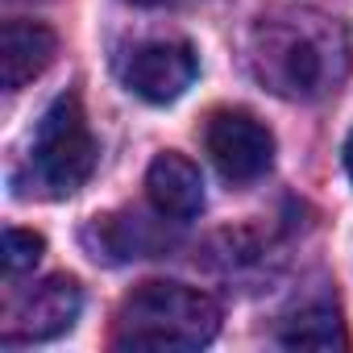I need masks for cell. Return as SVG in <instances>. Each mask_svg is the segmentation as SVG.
I'll return each instance as SVG.
<instances>
[{
    "label": "cell",
    "mask_w": 353,
    "mask_h": 353,
    "mask_svg": "<svg viewBox=\"0 0 353 353\" xmlns=\"http://www.w3.org/2000/svg\"><path fill=\"white\" fill-rule=\"evenodd\" d=\"M250 67L283 100H324L349 75V30L320 9H270L250 30Z\"/></svg>",
    "instance_id": "6da1fadb"
},
{
    "label": "cell",
    "mask_w": 353,
    "mask_h": 353,
    "mask_svg": "<svg viewBox=\"0 0 353 353\" xmlns=\"http://www.w3.org/2000/svg\"><path fill=\"white\" fill-rule=\"evenodd\" d=\"M221 332L212 295L188 283H141L125 295L112 328L117 349H204Z\"/></svg>",
    "instance_id": "7a4b0ae2"
},
{
    "label": "cell",
    "mask_w": 353,
    "mask_h": 353,
    "mask_svg": "<svg viewBox=\"0 0 353 353\" xmlns=\"http://www.w3.org/2000/svg\"><path fill=\"white\" fill-rule=\"evenodd\" d=\"M100 141L83 117V104L75 92H63L38 121L30 158L17 174V192L38 196V200H67L75 196L96 170Z\"/></svg>",
    "instance_id": "3957f363"
},
{
    "label": "cell",
    "mask_w": 353,
    "mask_h": 353,
    "mask_svg": "<svg viewBox=\"0 0 353 353\" xmlns=\"http://www.w3.org/2000/svg\"><path fill=\"white\" fill-rule=\"evenodd\" d=\"M83 307V291L67 274H50L34 283L30 291H17L5 303V324H0V341L5 345H34V341H54L75 328Z\"/></svg>",
    "instance_id": "277c9868"
},
{
    "label": "cell",
    "mask_w": 353,
    "mask_h": 353,
    "mask_svg": "<svg viewBox=\"0 0 353 353\" xmlns=\"http://www.w3.org/2000/svg\"><path fill=\"white\" fill-rule=\"evenodd\" d=\"M204 150L229 183H254L274 162V133L245 108H216L204 125Z\"/></svg>",
    "instance_id": "5b68a950"
},
{
    "label": "cell",
    "mask_w": 353,
    "mask_h": 353,
    "mask_svg": "<svg viewBox=\"0 0 353 353\" xmlns=\"http://www.w3.org/2000/svg\"><path fill=\"white\" fill-rule=\"evenodd\" d=\"M200 75L192 42H141L121 59V83L145 104L179 100Z\"/></svg>",
    "instance_id": "8992f818"
},
{
    "label": "cell",
    "mask_w": 353,
    "mask_h": 353,
    "mask_svg": "<svg viewBox=\"0 0 353 353\" xmlns=\"http://www.w3.org/2000/svg\"><path fill=\"white\" fill-rule=\"evenodd\" d=\"M145 196L170 221H192L204 212V179L200 166L183 154H158L145 170Z\"/></svg>",
    "instance_id": "52a82bcc"
},
{
    "label": "cell",
    "mask_w": 353,
    "mask_h": 353,
    "mask_svg": "<svg viewBox=\"0 0 353 353\" xmlns=\"http://www.w3.org/2000/svg\"><path fill=\"white\" fill-rule=\"evenodd\" d=\"M59 54L54 30L38 21H5L0 30V71H5V92H21L34 83Z\"/></svg>",
    "instance_id": "ba28073f"
},
{
    "label": "cell",
    "mask_w": 353,
    "mask_h": 353,
    "mask_svg": "<svg viewBox=\"0 0 353 353\" xmlns=\"http://www.w3.org/2000/svg\"><path fill=\"white\" fill-rule=\"evenodd\" d=\"M279 341L287 349H345L349 332H345V320L332 303H307L283 320Z\"/></svg>",
    "instance_id": "9c48e42d"
},
{
    "label": "cell",
    "mask_w": 353,
    "mask_h": 353,
    "mask_svg": "<svg viewBox=\"0 0 353 353\" xmlns=\"http://www.w3.org/2000/svg\"><path fill=\"white\" fill-rule=\"evenodd\" d=\"M92 258H108V262H121V258H145L154 250L150 233H145V221L137 216H96L83 233Z\"/></svg>",
    "instance_id": "30bf717a"
},
{
    "label": "cell",
    "mask_w": 353,
    "mask_h": 353,
    "mask_svg": "<svg viewBox=\"0 0 353 353\" xmlns=\"http://www.w3.org/2000/svg\"><path fill=\"white\" fill-rule=\"evenodd\" d=\"M42 254H46V241L38 233H30V229H9L5 233V274L34 270Z\"/></svg>",
    "instance_id": "8fae6325"
},
{
    "label": "cell",
    "mask_w": 353,
    "mask_h": 353,
    "mask_svg": "<svg viewBox=\"0 0 353 353\" xmlns=\"http://www.w3.org/2000/svg\"><path fill=\"white\" fill-rule=\"evenodd\" d=\"M129 5H141V9H174V5H183V0H129Z\"/></svg>",
    "instance_id": "7c38bea8"
},
{
    "label": "cell",
    "mask_w": 353,
    "mask_h": 353,
    "mask_svg": "<svg viewBox=\"0 0 353 353\" xmlns=\"http://www.w3.org/2000/svg\"><path fill=\"white\" fill-rule=\"evenodd\" d=\"M345 170H349V179H353V133L345 137Z\"/></svg>",
    "instance_id": "4fadbf2b"
}]
</instances>
